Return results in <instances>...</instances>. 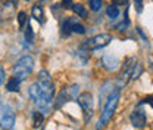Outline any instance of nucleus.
Here are the masks:
<instances>
[{"mask_svg": "<svg viewBox=\"0 0 153 130\" xmlns=\"http://www.w3.org/2000/svg\"><path fill=\"white\" fill-rule=\"evenodd\" d=\"M118 101H119V89H116L114 93L109 95V98H108V101H106V105H105V108H103V112H102V115H100V120H99V123H97V127H96L97 130L105 127V126L111 121V118L114 117V114H115V110H116V107H118Z\"/></svg>", "mask_w": 153, "mask_h": 130, "instance_id": "f03ea898", "label": "nucleus"}, {"mask_svg": "<svg viewBox=\"0 0 153 130\" xmlns=\"http://www.w3.org/2000/svg\"><path fill=\"white\" fill-rule=\"evenodd\" d=\"M28 95H30L31 101L36 104V107L38 108V111L44 112V114L50 111L53 98H52V96H49L47 93L43 92V89H41V86L38 84V81L30 86V89H28Z\"/></svg>", "mask_w": 153, "mask_h": 130, "instance_id": "f257e3e1", "label": "nucleus"}, {"mask_svg": "<svg viewBox=\"0 0 153 130\" xmlns=\"http://www.w3.org/2000/svg\"><path fill=\"white\" fill-rule=\"evenodd\" d=\"M78 104H79V107H81L82 111H84V120H85V123H87V121L91 118L93 108H94V102H93L91 93H88V92L81 93V95L78 96Z\"/></svg>", "mask_w": 153, "mask_h": 130, "instance_id": "20e7f679", "label": "nucleus"}, {"mask_svg": "<svg viewBox=\"0 0 153 130\" xmlns=\"http://www.w3.org/2000/svg\"><path fill=\"white\" fill-rule=\"evenodd\" d=\"M33 65H34V61H33L31 56H24V58H21L18 62H16V65L13 67V75L18 77L21 81H24L28 75L31 74Z\"/></svg>", "mask_w": 153, "mask_h": 130, "instance_id": "7ed1b4c3", "label": "nucleus"}, {"mask_svg": "<svg viewBox=\"0 0 153 130\" xmlns=\"http://www.w3.org/2000/svg\"><path fill=\"white\" fill-rule=\"evenodd\" d=\"M72 11L75 12L78 17H81V18H87V11L84 9V6H81V5H78V3H74Z\"/></svg>", "mask_w": 153, "mask_h": 130, "instance_id": "4468645a", "label": "nucleus"}, {"mask_svg": "<svg viewBox=\"0 0 153 130\" xmlns=\"http://www.w3.org/2000/svg\"><path fill=\"white\" fill-rule=\"evenodd\" d=\"M106 14H108V17H109L111 19H115V18L119 17V9H118L116 5H111V6H108Z\"/></svg>", "mask_w": 153, "mask_h": 130, "instance_id": "ddd939ff", "label": "nucleus"}, {"mask_svg": "<svg viewBox=\"0 0 153 130\" xmlns=\"http://www.w3.org/2000/svg\"><path fill=\"white\" fill-rule=\"evenodd\" d=\"M43 121H44V112H41V111L33 112V126H34V127H37V129L41 127Z\"/></svg>", "mask_w": 153, "mask_h": 130, "instance_id": "f8f14e48", "label": "nucleus"}, {"mask_svg": "<svg viewBox=\"0 0 153 130\" xmlns=\"http://www.w3.org/2000/svg\"><path fill=\"white\" fill-rule=\"evenodd\" d=\"M25 38H27V41L31 44L33 41H34V33H33V28H31V25H28V28H27V33H25Z\"/></svg>", "mask_w": 153, "mask_h": 130, "instance_id": "dca6fc26", "label": "nucleus"}, {"mask_svg": "<svg viewBox=\"0 0 153 130\" xmlns=\"http://www.w3.org/2000/svg\"><path fill=\"white\" fill-rule=\"evenodd\" d=\"M144 101H146V102H147V104H149V105L153 108V96H150L149 99H144Z\"/></svg>", "mask_w": 153, "mask_h": 130, "instance_id": "4be33fe9", "label": "nucleus"}, {"mask_svg": "<svg viewBox=\"0 0 153 130\" xmlns=\"http://www.w3.org/2000/svg\"><path fill=\"white\" fill-rule=\"evenodd\" d=\"M72 6H74V2H72V0H62V8L69 9V8H72Z\"/></svg>", "mask_w": 153, "mask_h": 130, "instance_id": "a211bd4d", "label": "nucleus"}, {"mask_svg": "<svg viewBox=\"0 0 153 130\" xmlns=\"http://www.w3.org/2000/svg\"><path fill=\"white\" fill-rule=\"evenodd\" d=\"M31 14H33V18H36V21H38L40 24L43 22V18H44V12H43V8H41L40 5H34V6H33V11H31Z\"/></svg>", "mask_w": 153, "mask_h": 130, "instance_id": "9b49d317", "label": "nucleus"}, {"mask_svg": "<svg viewBox=\"0 0 153 130\" xmlns=\"http://www.w3.org/2000/svg\"><path fill=\"white\" fill-rule=\"evenodd\" d=\"M90 9L94 12H99L102 9V0H90Z\"/></svg>", "mask_w": 153, "mask_h": 130, "instance_id": "2eb2a0df", "label": "nucleus"}, {"mask_svg": "<svg viewBox=\"0 0 153 130\" xmlns=\"http://www.w3.org/2000/svg\"><path fill=\"white\" fill-rule=\"evenodd\" d=\"M112 3L116 5V6H127V5H128L127 0H112Z\"/></svg>", "mask_w": 153, "mask_h": 130, "instance_id": "6ab92c4d", "label": "nucleus"}, {"mask_svg": "<svg viewBox=\"0 0 153 130\" xmlns=\"http://www.w3.org/2000/svg\"><path fill=\"white\" fill-rule=\"evenodd\" d=\"M112 41V36L111 34H97L94 37L85 40L84 47L88 50H96V49H102L105 46H108Z\"/></svg>", "mask_w": 153, "mask_h": 130, "instance_id": "39448f33", "label": "nucleus"}, {"mask_svg": "<svg viewBox=\"0 0 153 130\" xmlns=\"http://www.w3.org/2000/svg\"><path fill=\"white\" fill-rule=\"evenodd\" d=\"M65 31H66V33L72 31V33H76V34H84V33H85V28H84V25L79 24L75 18H69L63 22V33H65Z\"/></svg>", "mask_w": 153, "mask_h": 130, "instance_id": "6e6552de", "label": "nucleus"}, {"mask_svg": "<svg viewBox=\"0 0 153 130\" xmlns=\"http://www.w3.org/2000/svg\"><path fill=\"white\" fill-rule=\"evenodd\" d=\"M19 84H21V80H19L18 77L13 75V77H10L9 81L6 83V90H7V92H18Z\"/></svg>", "mask_w": 153, "mask_h": 130, "instance_id": "9d476101", "label": "nucleus"}, {"mask_svg": "<svg viewBox=\"0 0 153 130\" xmlns=\"http://www.w3.org/2000/svg\"><path fill=\"white\" fill-rule=\"evenodd\" d=\"M15 126V112L9 105L1 104V129L12 130Z\"/></svg>", "mask_w": 153, "mask_h": 130, "instance_id": "423d86ee", "label": "nucleus"}, {"mask_svg": "<svg viewBox=\"0 0 153 130\" xmlns=\"http://www.w3.org/2000/svg\"><path fill=\"white\" fill-rule=\"evenodd\" d=\"M4 77H6V74H4V68L1 67V68H0V83H1V84L4 83Z\"/></svg>", "mask_w": 153, "mask_h": 130, "instance_id": "412c9836", "label": "nucleus"}, {"mask_svg": "<svg viewBox=\"0 0 153 130\" xmlns=\"http://www.w3.org/2000/svg\"><path fill=\"white\" fill-rule=\"evenodd\" d=\"M38 84L41 86L43 92L47 93L49 96L53 98V95H55V86H53V81H52L50 75H49V73L46 70H41L40 71V74H38Z\"/></svg>", "mask_w": 153, "mask_h": 130, "instance_id": "0eeeda50", "label": "nucleus"}, {"mask_svg": "<svg viewBox=\"0 0 153 130\" xmlns=\"http://www.w3.org/2000/svg\"><path fill=\"white\" fill-rule=\"evenodd\" d=\"M25 21H27V14H25V12H19L18 14V24H19V27H21V28L24 27Z\"/></svg>", "mask_w": 153, "mask_h": 130, "instance_id": "f3484780", "label": "nucleus"}, {"mask_svg": "<svg viewBox=\"0 0 153 130\" xmlns=\"http://www.w3.org/2000/svg\"><path fill=\"white\" fill-rule=\"evenodd\" d=\"M130 121L135 129H143L146 126V121H147V115L143 110H135L130 117Z\"/></svg>", "mask_w": 153, "mask_h": 130, "instance_id": "1a4fd4ad", "label": "nucleus"}, {"mask_svg": "<svg viewBox=\"0 0 153 130\" xmlns=\"http://www.w3.org/2000/svg\"><path fill=\"white\" fill-rule=\"evenodd\" d=\"M135 9H137V12H141V11H143V5H141V0H135Z\"/></svg>", "mask_w": 153, "mask_h": 130, "instance_id": "aec40b11", "label": "nucleus"}]
</instances>
